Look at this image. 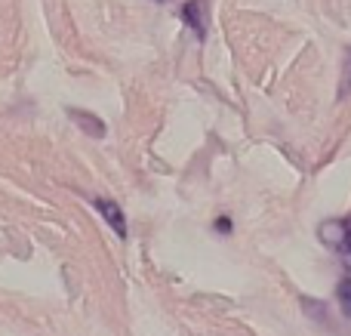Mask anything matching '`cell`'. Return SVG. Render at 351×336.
Instances as JSON below:
<instances>
[{"instance_id":"cell-6","label":"cell","mask_w":351,"mask_h":336,"mask_svg":"<svg viewBox=\"0 0 351 336\" xmlns=\"http://www.w3.org/2000/svg\"><path fill=\"white\" fill-rule=\"evenodd\" d=\"M339 256H342V263H346V269L351 272V226H348V238H346V244L339 247Z\"/></svg>"},{"instance_id":"cell-5","label":"cell","mask_w":351,"mask_h":336,"mask_svg":"<svg viewBox=\"0 0 351 336\" xmlns=\"http://www.w3.org/2000/svg\"><path fill=\"white\" fill-rule=\"evenodd\" d=\"M336 300H339L342 312L351 318V278H346V281H339V287H336Z\"/></svg>"},{"instance_id":"cell-1","label":"cell","mask_w":351,"mask_h":336,"mask_svg":"<svg viewBox=\"0 0 351 336\" xmlns=\"http://www.w3.org/2000/svg\"><path fill=\"white\" fill-rule=\"evenodd\" d=\"M179 12L188 28L197 34V40H204L206 31H210V0H185Z\"/></svg>"},{"instance_id":"cell-2","label":"cell","mask_w":351,"mask_h":336,"mask_svg":"<svg viewBox=\"0 0 351 336\" xmlns=\"http://www.w3.org/2000/svg\"><path fill=\"white\" fill-rule=\"evenodd\" d=\"M93 207L102 213V219L108 222L111 232H114L117 238H127V216H123L121 204L111 201V197H96V201H93Z\"/></svg>"},{"instance_id":"cell-3","label":"cell","mask_w":351,"mask_h":336,"mask_svg":"<svg viewBox=\"0 0 351 336\" xmlns=\"http://www.w3.org/2000/svg\"><path fill=\"white\" fill-rule=\"evenodd\" d=\"M317 235H321V241L327 247L339 250V247L346 244V238H348V219H327V222H321Z\"/></svg>"},{"instance_id":"cell-7","label":"cell","mask_w":351,"mask_h":336,"mask_svg":"<svg viewBox=\"0 0 351 336\" xmlns=\"http://www.w3.org/2000/svg\"><path fill=\"white\" fill-rule=\"evenodd\" d=\"M216 232L219 235H228L231 232V219H228V216H219V219H216Z\"/></svg>"},{"instance_id":"cell-9","label":"cell","mask_w":351,"mask_h":336,"mask_svg":"<svg viewBox=\"0 0 351 336\" xmlns=\"http://www.w3.org/2000/svg\"><path fill=\"white\" fill-rule=\"evenodd\" d=\"M348 226H351V219H348Z\"/></svg>"},{"instance_id":"cell-4","label":"cell","mask_w":351,"mask_h":336,"mask_svg":"<svg viewBox=\"0 0 351 336\" xmlns=\"http://www.w3.org/2000/svg\"><path fill=\"white\" fill-rule=\"evenodd\" d=\"M68 117H71L77 127H84V133L86 136H105V121H99L96 115H90V111H77V108H71L68 111Z\"/></svg>"},{"instance_id":"cell-8","label":"cell","mask_w":351,"mask_h":336,"mask_svg":"<svg viewBox=\"0 0 351 336\" xmlns=\"http://www.w3.org/2000/svg\"><path fill=\"white\" fill-rule=\"evenodd\" d=\"M158 3H167V0H158Z\"/></svg>"}]
</instances>
